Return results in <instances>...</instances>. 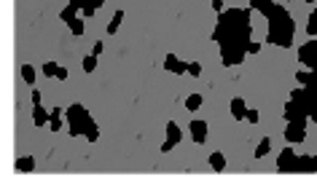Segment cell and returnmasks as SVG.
Masks as SVG:
<instances>
[{
  "mask_svg": "<svg viewBox=\"0 0 317 185\" xmlns=\"http://www.w3.org/2000/svg\"><path fill=\"white\" fill-rule=\"evenodd\" d=\"M269 22V32H266V43L269 46H280V49H290L296 41V22L293 16L288 14L285 5H272L266 14Z\"/></svg>",
  "mask_w": 317,
  "mask_h": 185,
  "instance_id": "obj_1",
  "label": "cell"
},
{
  "mask_svg": "<svg viewBox=\"0 0 317 185\" xmlns=\"http://www.w3.org/2000/svg\"><path fill=\"white\" fill-rule=\"evenodd\" d=\"M253 41V24H245V27H237L226 32L221 38V62L223 67H234V64H242V59L247 57V43Z\"/></svg>",
  "mask_w": 317,
  "mask_h": 185,
  "instance_id": "obj_2",
  "label": "cell"
},
{
  "mask_svg": "<svg viewBox=\"0 0 317 185\" xmlns=\"http://www.w3.org/2000/svg\"><path fill=\"white\" fill-rule=\"evenodd\" d=\"M65 121H68V131L70 137H86L89 142H97L100 140V126H97V121L91 118V113L83 105H70L68 110H65Z\"/></svg>",
  "mask_w": 317,
  "mask_h": 185,
  "instance_id": "obj_3",
  "label": "cell"
},
{
  "mask_svg": "<svg viewBox=\"0 0 317 185\" xmlns=\"http://www.w3.org/2000/svg\"><path fill=\"white\" fill-rule=\"evenodd\" d=\"M250 16H253V8H226V11H221V14H218V24L213 30V41L218 43L226 32L250 24Z\"/></svg>",
  "mask_w": 317,
  "mask_h": 185,
  "instance_id": "obj_4",
  "label": "cell"
},
{
  "mask_svg": "<svg viewBox=\"0 0 317 185\" xmlns=\"http://www.w3.org/2000/svg\"><path fill=\"white\" fill-rule=\"evenodd\" d=\"M277 172L280 175H296L299 172V156H296L293 148H285L277 156Z\"/></svg>",
  "mask_w": 317,
  "mask_h": 185,
  "instance_id": "obj_5",
  "label": "cell"
},
{
  "mask_svg": "<svg viewBox=\"0 0 317 185\" xmlns=\"http://www.w3.org/2000/svg\"><path fill=\"white\" fill-rule=\"evenodd\" d=\"M299 62L307 64L309 70H317V41L315 38H309V43L299 46Z\"/></svg>",
  "mask_w": 317,
  "mask_h": 185,
  "instance_id": "obj_6",
  "label": "cell"
},
{
  "mask_svg": "<svg viewBox=\"0 0 317 185\" xmlns=\"http://www.w3.org/2000/svg\"><path fill=\"white\" fill-rule=\"evenodd\" d=\"M180 140H183V131H180V126H177L175 121H167V140L161 142V153H169V150L175 148V145H180Z\"/></svg>",
  "mask_w": 317,
  "mask_h": 185,
  "instance_id": "obj_7",
  "label": "cell"
},
{
  "mask_svg": "<svg viewBox=\"0 0 317 185\" xmlns=\"http://www.w3.org/2000/svg\"><path fill=\"white\" fill-rule=\"evenodd\" d=\"M285 140H288V145L304 142V140H307V123H304V121H290L288 129H285Z\"/></svg>",
  "mask_w": 317,
  "mask_h": 185,
  "instance_id": "obj_8",
  "label": "cell"
},
{
  "mask_svg": "<svg viewBox=\"0 0 317 185\" xmlns=\"http://www.w3.org/2000/svg\"><path fill=\"white\" fill-rule=\"evenodd\" d=\"M188 131H191V140H194L196 145H204L207 142V134H210V126H207V121H191L188 123Z\"/></svg>",
  "mask_w": 317,
  "mask_h": 185,
  "instance_id": "obj_9",
  "label": "cell"
},
{
  "mask_svg": "<svg viewBox=\"0 0 317 185\" xmlns=\"http://www.w3.org/2000/svg\"><path fill=\"white\" fill-rule=\"evenodd\" d=\"M282 116H285V123H290V121H304V123H307L309 121V116L301 110V105H296L293 100L285 105V113H282Z\"/></svg>",
  "mask_w": 317,
  "mask_h": 185,
  "instance_id": "obj_10",
  "label": "cell"
},
{
  "mask_svg": "<svg viewBox=\"0 0 317 185\" xmlns=\"http://www.w3.org/2000/svg\"><path fill=\"white\" fill-rule=\"evenodd\" d=\"M164 70L175 72V75H186V72H188V62H180L175 54H167V59H164Z\"/></svg>",
  "mask_w": 317,
  "mask_h": 185,
  "instance_id": "obj_11",
  "label": "cell"
},
{
  "mask_svg": "<svg viewBox=\"0 0 317 185\" xmlns=\"http://www.w3.org/2000/svg\"><path fill=\"white\" fill-rule=\"evenodd\" d=\"M83 8V0H70L68 5H65L62 11H59V19H62V22H73V19L78 16V11Z\"/></svg>",
  "mask_w": 317,
  "mask_h": 185,
  "instance_id": "obj_12",
  "label": "cell"
},
{
  "mask_svg": "<svg viewBox=\"0 0 317 185\" xmlns=\"http://www.w3.org/2000/svg\"><path fill=\"white\" fill-rule=\"evenodd\" d=\"M32 121H35V126H49L51 110H46L43 105H32Z\"/></svg>",
  "mask_w": 317,
  "mask_h": 185,
  "instance_id": "obj_13",
  "label": "cell"
},
{
  "mask_svg": "<svg viewBox=\"0 0 317 185\" xmlns=\"http://www.w3.org/2000/svg\"><path fill=\"white\" fill-rule=\"evenodd\" d=\"M317 172V156H299V175H315Z\"/></svg>",
  "mask_w": 317,
  "mask_h": 185,
  "instance_id": "obj_14",
  "label": "cell"
},
{
  "mask_svg": "<svg viewBox=\"0 0 317 185\" xmlns=\"http://www.w3.org/2000/svg\"><path fill=\"white\" fill-rule=\"evenodd\" d=\"M231 116H234V121H245V113H247V105H245V100L242 97H234L231 100Z\"/></svg>",
  "mask_w": 317,
  "mask_h": 185,
  "instance_id": "obj_15",
  "label": "cell"
},
{
  "mask_svg": "<svg viewBox=\"0 0 317 185\" xmlns=\"http://www.w3.org/2000/svg\"><path fill=\"white\" fill-rule=\"evenodd\" d=\"M16 172H22V175H30V172H35V158L32 156H19L14 161Z\"/></svg>",
  "mask_w": 317,
  "mask_h": 185,
  "instance_id": "obj_16",
  "label": "cell"
},
{
  "mask_svg": "<svg viewBox=\"0 0 317 185\" xmlns=\"http://www.w3.org/2000/svg\"><path fill=\"white\" fill-rule=\"evenodd\" d=\"M210 169L213 172H226V156L221 150H213L210 153Z\"/></svg>",
  "mask_w": 317,
  "mask_h": 185,
  "instance_id": "obj_17",
  "label": "cell"
},
{
  "mask_svg": "<svg viewBox=\"0 0 317 185\" xmlns=\"http://www.w3.org/2000/svg\"><path fill=\"white\" fill-rule=\"evenodd\" d=\"M102 5H105V0H83L81 14H83V16H94L97 8H102Z\"/></svg>",
  "mask_w": 317,
  "mask_h": 185,
  "instance_id": "obj_18",
  "label": "cell"
},
{
  "mask_svg": "<svg viewBox=\"0 0 317 185\" xmlns=\"http://www.w3.org/2000/svg\"><path fill=\"white\" fill-rule=\"evenodd\" d=\"M65 123H68V121H65V116L59 113V108H54V110H51V121H49V129H51V131H59V129L65 126Z\"/></svg>",
  "mask_w": 317,
  "mask_h": 185,
  "instance_id": "obj_19",
  "label": "cell"
},
{
  "mask_svg": "<svg viewBox=\"0 0 317 185\" xmlns=\"http://www.w3.org/2000/svg\"><path fill=\"white\" fill-rule=\"evenodd\" d=\"M121 22H124V8H118L116 14H113V19L108 22V35H116L118 27H121Z\"/></svg>",
  "mask_w": 317,
  "mask_h": 185,
  "instance_id": "obj_20",
  "label": "cell"
},
{
  "mask_svg": "<svg viewBox=\"0 0 317 185\" xmlns=\"http://www.w3.org/2000/svg\"><path fill=\"white\" fill-rule=\"evenodd\" d=\"M272 5H274V0H250V8H253V11H261L263 16L269 14V8H272Z\"/></svg>",
  "mask_w": 317,
  "mask_h": 185,
  "instance_id": "obj_21",
  "label": "cell"
},
{
  "mask_svg": "<svg viewBox=\"0 0 317 185\" xmlns=\"http://www.w3.org/2000/svg\"><path fill=\"white\" fill-rule=\"evenodd\" d=\"M19 75H22V81L27 83V86H32V83H35V67H32V64H22Z\"/></svg>",
  "mask_w": 317,
  "mask_h": 185,
  "instance_id": "obj_22",
  "label": "cell"
},
{
  "mask_svg": "<svg viewBox=\"0 0 317 185\" xmlns=\"http://www.w3.org/2000/svg\"><path fill=\"white\" fill-rule=\"evenodd\" d=\"M68 27H70V35L81 38V35H83V30H86V24L81 22V16H76V19H73V22H68Z\"/></svg>",
  "mask_w": 317,
  "mask_h": 185,
  "instance_id": "obj_23",
  "label": "cell"
},
{
  "mask_svg": "<svg viewBox=\"0 0 317 185\" xmlns=\"http://www.w3.org/2000/svg\"><path fill=\"white\" fill-rule=\"evenodd\" d=\"M269 150H272V140H269V137H263V140L258 142V148H255V158L269 156Z\"/></svg>",
  "mask_w": 317,
  "mask_h": 185,
  "instance_id": "obj_24",
  "label": "cell"
},
{
  "mask_svg": "<svg viewBox=\"0 0 317 185\" xmlns=\"http://www.w3.org/2000/svg\"><path fill=\"white\" fill-rule=\"evenodd\" d=\"M97 59H100V57H94V54H86V57H83V62H81L83 72H94V70H97Z\"/></svg>",
  "mask_w": 317,
  "mask_h": 185,
  "instance_id": "obj_25",
  "label": "cell"
},
{
  "mask_svg": "<svg viewBox=\"0 0 317 185\" xmlns=\"http://www.w3.org/2000/svg\"><path fill=\"white\" fill-rule=\"evenodd\" d=\"M202 102H204L202 94H188V97H186V108H188V110H199Z\"/></svg>",
  "mask_w": 317,
  "mask_h": 185,
  "instance_id": "obj_26",
  "label": "cell"
},
{
  "mask_svg": "<svg viewBox=\"0 0 317 185\" xmlns=\"http://www.w3.org/2000/svg\"><path fill=\"white\" fill-rule=\"evenodd\" d=\"M307 35L309 38H317V8L309 14V22H307Z\"/></svg>",
  "mask_w": 317,
  "mask_h": 185,
  "instance_id": "obj_27",
  "label": "cell"
},
{
  "mask_svg": "<svg viewBox=\"0 0 317 185\" xmlns=\"http://www.w3.org/2000/svg\"><path fill=\"white\" fill-rule=\"evenodd\" d=\"M304 86L317 94V70H307V81H304Z\"/></svg>",
  "mask_w": 317,
  "mask_h": 185,
  "instance_id": "obj_28",
  "label": "cell"
},
{
  "mask_svg": "<svg viewBox=\"0 0 317 185\" xmlns=\"http://www.w3.org/2000/svg\"><path fill=\"white\" fill-rule=\"evenodd\" d=\"M41 70H43V75H46V78H57L59 64H57V62H43V67H41Z\"/></svg>",
  "mask_w": 317,
  "mask_h": 185,
  "instance_id": "obj_29",
  "label": "cell"
},
{
  "mask_svg": "<svg viewBox=\"0 0 317 185\" xmlns=\"http://www.w3.org/2000/svg\"><path fill=\"white\" fill-rule=\"evenodd\" d=\"M188 75L199 78V75H202V64H199V62H188Z\"/></svg>",
  "mask_w": 317,
  "mask_h": 185,
  "instance_id": "obj_30",
  "label": "cell"
},
{
  "mask_svg": "<svg viewBox=\"0 0 317 185\" xmlns=\"http://www.w3.org/2000/svg\"><path fill=\"white\" fill-rule=\"evenodd\" d=\"M258 110H255V108H247V113H245V121H250V123H258Z\"/></svg>",
  "mask_w": 317,
  "mask_h": 185,
  "instance_id": "obj_31",
  "label": "cell"
},
{
  "mask_svg": "<svg viewBox=\"0 0 317 185\" xmlns=\"http://www.w3.org/2000/svg\"><path fill=\"white\" fill-rule=\"evenodd\" d=\"M258 51H261V43H255V41L247 43V54H258Z\"/></svg>",
  "mask_w": 317,
  "mask_h": 185,
  "instance_id": "obj_32",
  "label": "cell"
},
{
  "mask_svg": "<svg viewBox=\"0 0 317 185\" xmlns=\"http://www.w3.org/2000/svg\"><path fill=\"white\" fill-rule=\"evenodd\" d=\"M102 46H105L102 41H97V43H94V49H91V54H94V57H100V54H102Z\"/></svg>",
  "mask_w": 317,
  "mask_h": 185,
  "instance_id": "obj_33",
  "label": "cell"
},
{
  "mask_svg": "<svg viewBox=\"0 0 317 185\" xmlns=\"http://www.w3.org/2000/svg\"><path fill=\"white\" fill-rule=\"evenodd\" d=\"M57 78H59V81H68V67H62V64H59V72H57Z\"/></svg>",
  "mask_w": 317,
  "mask_h": 185,
  "instance_id": "obj_34",
  "label": "cell"
},
{
  "mask_svg": "<svg viewBox=\"0 0 317 185\" xmlns=\"http://www.w3.org/2000/svg\"><path fill=\"white\" fill-rule=\"evenodd\" d=\"M213 8L221 14V11H226V5H223V0H213Z\"/></svg>",
  "mask_w": 317,
  "mask_h": 185,
  "instance_id": "obj_35",
  "label": "cell"
},
{
  "mask_svg": "<svg viewBox=\"0 0 317 185\" xmlns=\"http://www.w3.org/2000/svg\"><path fill=\"white\" fill-rule=\"evenodd\" d=\"M304 81H307V70L296 72V83H301V86H304Z\"/></svg>",
  "mask_w": 317,
  "mask_h": 185,
  "instance_id": "obj_36",
  "label": "cell"
},
{
  "mask_svg": "<svg viewBox=\"0 0 317 185\" xmlns=\"http://www.w3.org/2000/svg\"><path fill=\"white\" fill-rule=\"evenodd\" d=\"M32 105H41V91L32 89Z\"/></svg>",
  "mask_w": 317,
  "mask_h": 185,
  "instance_id": "obj_37",
  "label": "cell"
},
{
  "mask_svg": "<svg viewBox=\"0 0 317 185\" xmlns=\"http://www.w3.org/2000/svg\"><path fill=\"white\" fill-rule=\"evenodd\" d=\"M304 3H315V0H304Z\"/></svg>",
  "mask_w": 317,
  "mask_h": 185,
  "instance_id": "obj_38",
  "label": "cell"
}]
</instances>
